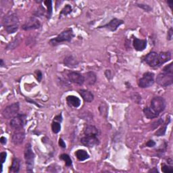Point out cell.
<instances>
[{
	"label": "cell",
	"instance_id": "obj_1",
	"mask_svg": "<svg viewBox=\"0 0 173 173\" xmlns=\"http://www.w3.org/2000/svg\"><path fill=\"white\" fill-rule=\"evenodd\" d=\"M2 24L8 34L14 33L19 28V20L17 15L14 12H9L3 16Z\"/></svg>",
	"mask_w": 173,
	"mask_h": 173
},
{
	"label": "cell",
	"instance_id": "obj_2",
	"mask_svg": "<svg viewBox=\"0 0 173 173\" xmlns=\"http://www.w3.org/2000/svg\"><path fill=\"white\" fill-rule=\"evenodd\" d=\"M74 37H75V35H74L72 29V28H69V29L65 30L63 32H62L56 38L51 39L49 41V43L53 45V46H56L57 45L62 42H71V40Z\"/></svg>",
	"mask_w": 173,
	"mask_h": 173
},
{
	"label": "cell",
	"instance_id": "obj_3",
	"mask_svg": "<svg viewBox=\"0 0 173 173\" xmlns=\"http://www.w3.org/2000/svg\"><path fill=\"white\" fill-rule=\"evenodd\" d=\"M24 158H25L27 170L28 172H32L34 167L35 154L32 151V147L30 143H27L24 149Z\"/></svg>",
	"mask_w": 173,
	"mask_h": 173
},
{
	"label": "cell",
	"instance_id": "obj_4",
	"mask_svg": "<svg viewBox=\"0 0 173 173\" xmlns=\"http://www.w3.org/2000/svg\"><path fill=\"white\" fill-rule=\"evenodd\" d=\"M150 108L158 115L166 108V101L162 97H155L151 101Z\"/></svg>",
	"mask_w": 173,
	"mask_h": 173
},
{
	"label": "cell",
	"instance_id": "obj_5",
	"mask_svg": "<svg viewBox=\"0 0 173 173\" xmlns=\"http://www.w3.org/2000/svg\"><path fill=\"white\" fill-rule=\"evenodd\" d=\"M157 83L163 87L170 86L173 83V74L161 72L156 77Z\"/></svg>",
	"mask_w": 173,
	"mask_h": 173
},
{
	"label": "cell",
	"instance_id": "obj_6",
	"mask_svg": "<svg viewBox=\"0 0 173 173\" xmlns=\"http://www.w3.org/2000/svg\"><path fill=\"white\" fill-rule=\"evenodd\" d=\"M26 115L18 114L16 116L11 119L10 122V126L16 130L22 129L26 124Z\"/></svg>",
	"mask_w": 173,
	"mask_h": 173
},
{
	"label": "cell",
	"instance_id": "obj_7",
	"mask_svg": "<svg viewBox=\"0 0 173 173\" xmlns=\"http://www.w3.org/2000/svg\"><path fill=\"white\" fill-rule=\"evenodd\" d=\"M19 108L20 107L18 103H14V104L7 106L6 108L3 110V116L6 119H12L18 114Z\"/></svg>",
	"mask_w": 173,
	"mask_h": 173
},
{
	"label": "cell",
	"instance_id": "obj_8",
	"mask_svg": "<svg viewBox=\"0 0 173 173\" xmlns=\"http://www.w3.org/2000/svg\"><path fill=\"white\" fill-rule=\"evenodd\" d=\"M154 83V74L147 72L144 74L143 77L139 81V86L141 88H147Z\"/></svg>",
	"mask_w": 173,
	"mask_h": 173
},
{
	"label": "cell",
	"instance_id": "obj_9",
	"mask_svg": "<svg viewBox=\"0 0 173 173\" xmlns=\"http://www.w3.org/2000/svg\"><path fill=\"white\" fill-rule=\"evenodd\" d=\"M41 27V22L39 20L35 17H32L28 19L27 21L24 23L22 28L24 31L34 30L39 28Z\"/></svg>",
	"mask_w": 173,
	"mask_h": 173
},
{
	"label": "cell",
	"instance_id": "obj_10",
	"mask_svg": "<svg viewBox=\"0 0 173 173\" xmlns=\"http://www.w3.org/2000/svg\"><path fill=\"white\" fill-rule=\"evenodd\" d=\"M81 143L88 147H93L100 144V140L97 138V136H86L81 138Z\"/></svg>",
	"mask_w": 173,
	"mask_h": 173
},
{
	"label": "cell",
	"instance_id": "obj_11",
	"mask_svg": "<svg viewBox=\"0 0 173 173\" xmlns=\"http://www.w3.org/2000/svg\"><path fill=\"white\" fill-rule=\"evenodd\" d=\"M144 61L151 67H159L158 54L155 52H151L145 57Z\"/></svg>",
	"mask_w": 173,
	"mask_h": 173
},
{
	"label": "cell",
	"instance_id": "obj_12",
	"mask_svg": "<svg viewBox=\"0 0 173 173\" xmlns=\"http://www.w3.org/2000/svg\"><path fill=\"white\" fill-rule=\"evenodd\" d=\"M123 23H124V21L122 20L118 19V18H113L112 20H111L108 23H107L101 27H99L98 28H108V29H109L110 31L114 32L115 31H116L117 28Z\"/></svg>",
	"mask_w": 173,
	"mask_h": 173
},
{
	"label": "cell",
	"instance_id": "obj_13",
	"mask_svg": "<svg viewBox=\"0 0 173 173\" xmlns=\"http://www.w3.org/2000/svg\"><path fill=\"white\" fill-rule=\"evenodd\" d=\"M68 79L72 83L77 84L79 85H82L85 83L84 76H83L79 72H71L68 75Z\"/></svg>",
	"mask_w": 173,
	"mask_h": 173
},
{
	"label": "cell",
	"instance_id": "obj_14",
	"mask_svg": "<svg viewBox=\"0 0 173 173\" xmlns=\"http://www.w3.org/2000/svg\"><path fill=\"white\" fill-rule=\"evenodd\" d=\"M25 138V133L22 129L16 130V131L12 135V142L15 145H20L21 144Z\"/></svg>",
	"mask_w": 173,
	"mask_h": 173
},
{
	"label": "cell",
	"instance_id": "obj_15",
	"mask_svg": "<svg viewBox=\"0 0 173 173\" xmlns=\"http://www.w3.org/2000/svg\"><path fill=\"white\" fill-rule=\"evenodd\" d=\"M133 45L136 50L142 52L147 47V41L146 39H139L135 37L133 39Z\"/></svg>",
	"mask_w": 173,
	"mask_h": 173
},
{
	"label": "cell",
	"instance_id": "obj_16",
	"mask_svg": "<svg viewBox=\"0 0 173 173\" xmlns=\"http://www.w3.org/2000/svg\"><path fill=\"white\" fill-rule=\"evenodd\" d=\"M64 64L66 67L73 68L77 67L78 64H79V62L73 56L70 55L65 57L64 60Z\"/></svg>",
	"mask_w": 173,
	"mask_h": 173
},
{
	"label": "cell",
	"instance_id": "obj_17",
	"mask_svg": "<svg viewBox=\"0 0 173 173\" xmlns=\"http://www.w3.org/2000/svg\"><path fill=\"white\" fill-rule=\"evenodd\" d=\"M85 82L89 85H93L97 81V76L93 72H88L85 73L84 76Z\"/></svg>",
	"mask_w": 173,
	"mask_h": 173
},
{
	"label": "cell",
	"instance_id": "obj_18",
	"mask_svg": "<svg viewBox=\"0 0 173 173\" xmlns=\"http://www.w3.org/2000/svg\"><path fill=\"white\" fill-rule=\"evenodd\" d=\"M171 59V53L170 52H161L158 54V64L159 67L163 64L167 62Z\"/></svg>",
	"mask_w": 173,
	"mask_h": 173
},
{
	"label": "cell",
	"instance_id": "obj_19",
	"mask_svg": "<svg viewBox=\"0 0 173 173\" xmlns=\"http://www.w3.org/2000/svg\"><path fill=\"white\" fill-rule=\"evenodd\" d=\"M84 134L86 136H97L100 135V131L95 126L87 125L84 129Z\"/></svg>",
	"mask_w": 173,
	"mask_h": 173
},
{
	"label": "cell",
	"instance_id": "obj_20",
	"mask_svg": "<svg viewBox=\"0 0 173 173\" xmlns=\"http://www.w3.org/2000/svg\"><path fill=\"white\" fill-rule=\"evenodd\" d=\"M67 104L70 106H72L74 108H78L81 105V100L79 97L75 96H69L67 97Z\"/></svg>",
	"mask_w": 173,
	"mask_h": 173
},
{
	"label": "cell",
	"instance_id": "obj_21",
	"mask_svg": "<svg viewBox=\"0 0 173 173\" xmlns=\"http://www.w3.org/2000/svg\"><path fill=\"white\" fill-rule=\"evenodd\" d=\"M79 93L86 102H91L94 100L93 94L88 90L81 89L79 91Z\"/></svg>",
	"mask_w": 173,
	"mask_h": 173
},
{
	"label": "cell",
	"instance_id": "obj_22",
	"mask_svg": "<svg viewBox=\"0 0 173 173\" xmlns=\"http://www.w3.org/2000/svg\"><path fill=\"white\" fill-rule=\"evenodd\" d=\"M143 113L145 114L146 117L148 119H153L155 118H157L159 116V115L158 114H156L150 107H146V108L143 109Z\"/></svg>",
	"mask_w": 173,
	"mask_h": 173
},
{
	"label": "cell",
	"instance_id": "obj_23",
	"mask_svg": "<svg viewBox=\"0 0 173 173\" xmlns=\"http://www.w3.org/2000/svg\"><path fill=\"white\" fill-rule=\"evenodd\" d=\"M75 155L79 161H85V160L89 158V155L88 154L87 152L83 150H77L75 152Z\"/></svg>",
	"mask_w": 173,
	"mask_h": 173
},
{
	"label": "cell",
	"instance_id": "obj_24",
	"mask_svg": "<svg viewBox=\"0 0 173 173\" xmlns=\"http://www.w3.org/2000/svg\"><path fill=\"white\" fill-rule=\"evenodd\" d=\"M20 168V162L18 158H14L10 167V171L13 172H18Z\"/></svg>",
	"mask_w": 173,
	"mask_h": 173
},
{
	"label": "cell",
	"instance_id": "obj_25",
	"mask_svg": "<svg viewBox=\"0 0 173 173\" xmlns=\"http://www.w3.org/2000/svg\"><path fill=\"white\" fill-rule=\"evenodd\" d=\"M60 158L61 160H64V161L65 162L66 166H72V160H71V157H70V156L68 154H62L60 156Z\"/></svg>",
	"mask_w": 173,
	"mask_h": 173
},
{
	"label": "cell",
	"instance_id": "obj_26",
	"mask_svg": "<svg viewBox=\"0 0 173 173\" xmlns=\"http://www.w3.org/2000/svg\"><path fill=\"white\" fill-rule=\"evenodd\" d=\"M52 131L54 133H58L61 130V125H60V122H57V121H53L52 122Z\"/></svg>",
	"mask_w": 173,
	"mask_h": 173
},
{
	"label": "cell",
	"instance_id": "obj_27",
	"mask_svg": "<svg viewBox=\"0 0 173 173\" xmlns=\"http://www.w3.org/2000/svg\"><path fill=\"white\" fill-rule=\"evenodd\" d=\"M72 10V7L70 6V5H67L62 10H61V12H60V16H67L69 14H71V12Z\"/></svg>",
	"mask_w": 173,
	"mask_h": 173
},
{
	"label": "cell",
	"instance_id": "obj_28",
	"mask_svg": "<svg viewBox=\"0 0 173 173\" xmlns=\"http://www.w3.org/2000/svg\"><path fill=\"white\" fill-rule=\"evenodd\" d=\"M45 3V5L47 6V18H50V17L52 16V2L50 1V0H48V1H45L44 2Z\"/></svg>",
	"mask_w": 173,
	"mask_h": 173
},
{
	"label": "cell",
	"instance_id": "obj_29",
	"mask_svg": "<svg viewBox=\"0 0 173 173\" xmlns=\"http://www.w3.org/2000/svg\"><path fill=\"white\" fill-rule=\"evenodd\" d=\"M168 122H166V124H164V125L161 127V128H160L159 130H158L157 132H156V133H155V135L156 136H164V134L166 133V128H167Z\"/></svg>",
	"mask_w": 173,
	"mask_h": 173
},
{
	"label": "cell",
	"instance_id": "obj_30",
	"mask_svg": "<svg viewBox=\"0 0 173 173\" xmlns=\"http://www.w3.org/2000/svg\"><path fill=\"white\" fill-rule=\"evenodd\" d=\"M161 170L163 172L168 173V172H173V168L172 165H166V164H162Z\"/></svg>",
	"mask_w": 173,
	"mask_h": 173
},
{
	"label": "cell",
	"instance_id": "obj_31",
	"mask_svg": "<svg viewBox=\"0 0 173 173\" xmlns=\"http://www.w3.org/2000/svg\"><path fill=\"white\" fill-rule=\"evenodd\" d=\"M19 41L18 40V39H14L13 42L10 43L9 44L7 45V46L6 47L7 49H14L15 47H16L19 45Z\"/></svg>",
	"mask_w": 173,
	"mask_h": 173
},
{
	"label": "cell",
	"instance_id": "obj_32",
	"mask_svg": "<svg viewBox=\"0 0 173 173\" xmlns=\"http://www.w3.org/2000/svg\"><path fill=\"white\" fill-rule=\"evenodd\" d=\"M162 72H166V73L173 74V66H172V63H171L170 64L166 66V67L163 68Z\"/></svg>",
	"mask_w": 173,
	"mask_h": 173
},
{
	"label": "cell",
	"instance_id": "obj_33",
	"mask_svg": "<svg viewBox=\"0 0 173 173\" xmlns=\"http://www.w3.org/2000/svg\"><path fill=\"white\" fill-rule=\"evenodd\" d=\"M137 6L139 7L142 8V9H143L145 11H147V12H150L151 11V8L147 5H145V4H142V3H137Z\"/></svg>",
	"mask_w": 173,
	"mask_h": 173
},
{
	"label": "cell",
	"instance_id": "obj_34",
	"mask_svg": "<svg viewBox=\"0 0 173 173\" xmlns=\"http://www.w3.org/2000/svg\"><path fill=\"white\" fill-rule=\"evenodd\" d=\"M6 156H7L6 152H2L1 154H0V158H1V162H2V164L4 163V162L6 161Z\"/></svg>",
	"mask_w": 173,
	"mask_h": 173
},
{
	"label": "cell",
	"instance_id": "obj_35",
	"mask_svg": "<svg viewBox=\"0 0 173 173\" xmlns=\"http://www.w3.org/2000/svg\"><path fill=\"white\" fill-rule=\"evenodd\" d=\"M156 142L153 140H150V141H148L146 143V146L149 147H153L154 146H156Z\"/></svg>",
	"mask_w": 173,
	"mask_h": 173
},
{
	"label": "cell",
	"instance_id": "obj_36",
	"mask_svg": "<svg viewBox=\"0 0 173 173\" xmlns=\"http://www.w3.org/2000/svg\"><path fill=\"white\" fill-rule=\"evenodd\" d=\"M36 73H37V79L39 82H41V81L42 80V78H43V75L42 72L40 71H37L36 72Z\"/></svg>",
	"mask_w": 173,
	"mask_h": 173
},
{
	"label": "cell",
	"instance_id": "obj_37",
	"mask_svg": "<svg viewBox=\"0 0 173 173\" xmlns=\"http://www.w3.org/2000/svg\"><path fill=\"white\" fill-rule=\"evenodd\" d=\"M172 35H173V31H172V28H171L169 31H168V35H167V39L168 40H172Z\"/></svg>",
	"mask_w": 173,
	"mask_h": 173
},
{
	"label": "cell",
	"instance_id": "obj_38",
	"mask_svg": "<svg viewBox=\"0 0 173 173\" xmlns=\"http://www.w3.org/2000/svg\"><path fill=\"white\" fill-rule=\"evenodd\" d=\"M59 146L62 148H66V147H67L66 146L65 142L64 141V140L62 138H60V139H59Z\"/></svg>",
	"mask_w": 173,
	"mask_h": 173
},
{
	"label": "cell",
	"instance_id": "obj_39",
	"mask_svg": "<svg viewBox=\"0 0 173 173\" xmlns=\"http://www.w3.org/2000/svg\"><path fill=\"white\" fill-rule=\"evenodd\" d=\"M54 121H57V122H61L62 121V114L57 115V116H56L54 118Z\"/></svg>",
	"mask_w": 173,
	"mask_h": 173
},
{
	"label": "cell",
	"instance_id": "obj_40",
	"mask_svg": "<svg viewBox=\"0 0 173 173\" xmlns=\"http://www.w3.org/2000/svg\"><path fill=\"white\" fill-rule=\"evenodd\" d=\"M0 142H1V143L3 144V145H5V144H6V143H7L6 138L4 137H2L1 139H0Z\"/></svg>",
	"mask_w": 173,
	"mask_h": 173
},
{
	"label": "cell",
	"instance_id": "obj_41",
	"mask_svg": "<svg viewBox=\"0 0 173 173\" xmlns=\"http://www.w3.org/2000/svg\"><path fill=\"white\" fill-rule=\"evenodd\" d=\"M105 75L108 79H110V78H111V72H110V71H109V70H107V71L105 72Z\"/></svg>",
	"mask_w": 173,
	"mask_h": 173
},
{
	"label": "cell",
	"instance_id": "obj_42",
	"mask_svg": "<svg viewBox=\"0 0 173 173\" xmlns=\"http://www.w3.org/2000/svg\"><path fill=\"white\" fill-rule=\"evenodd\" d=\"M149 172H158V170L157 169H156V168H153V169H151V170H150V171H149Z\"/></svg>",
	"mask_w": 173,
	"mask_h": 173
},
{
	"label": "cell",
	"instance_id": "obj_43",
	"mask_svg": "<svg viewBox=\"0 0 173 173\" xmlns=\"http://www.w3.org/2000/svg\"><path fill=\"white\" fill-rule=\"evenodd\" d=\"M168 5H169V6L171 7H172V6L173 5V1H168Z\"/></svg>",
	"mask_w": 173,
	"mask_h": 173
},
{
	"label": "cell",
	"instance_id": "obj_44",
	"mask_svg": "<svg viewBox=\"0 0 173 173\" xmlns=\"http://www.w3.org/2000/svg\"><path fill=\"white\" fill-rule=\"evenodd\" d=\"M0 65H1V67H3V65H4V64H3V61L2 59L1 60V64H0Z\"/></svg>",
	"mask_w": 173,
	"mask_h": 173
}]
</instances>
